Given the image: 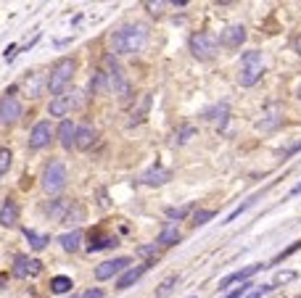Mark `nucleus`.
<instances>
[{
	"instance_id": "20",
	"label": "nucleus",
	"mask_w": 301,
	"mask_h": 298,
	"mask_svg": "<svg viewBox=\"0 0 301 298\" xmlns=\"http://www.w3.org/2000/svg\"><path fill=\"white\" fill-rule=\"evenodd\" d=\"M95 137H98L95 127H90V124H82V127H77V140H74V148H79V151H87V148H92Z\"/></svg>"
},
{
	"instance_id": "36",
	"label": "nucleus",
	"mask_w": 301,
	"mask_h": 298,
	"mask_svg": "<svg viewBox=\"0 0 301 298\" xmlns=\"http://www.w3.org/2000/svg\"><path fill=\"white\" fill-rule=\"evenodd\" d=\"M251 290H253V282H241V288L227 290V293H225V298H246Z\"/></svg>"
},
{
	"instance_id": "15",
	"label": "nucleus",
	"mask_w": 301,
	"mask_h": 298,
	"mask_svg": "<svg viewBox=\"0 0 301 298\" xmlns=\"http://www.w3.org/2000/svg\"><path fill=\"white\" fill-rule=\"evenodd\" d=\"M156 261H146V264H137V266H130V269H127L122 277H117V290H127V288H132L135 282L146 275L151 266H153Z\"/></svg>"
},
{
	"instance_id": "34",
	"label": "nucleus",
	"mask_w": 301,
	"mask_h": 298,
	"mask_svg": "<svg viewBox=\"0 0 301 298\" xmlns=\"http://www.w3.org/2000/svg\"><path fill=\"white\" fill-rule=\"evenodd\" d=\"M214 216H217L214 209H198V211L193 214V227H203V225H209Z\"/></svg>"
},
{
	"instance_id": "41",
	"label": "nucleus",
	"mask_w": 301,
	"mask_h": 298,
	"mask_svg": "<svg viewBox=\"0 0 301 298\" xmlns=\"http://www.w3.org/2000/svg\"><path fill=\"white\" fill-rule=\"evenodd\" d=\"M77 298H103V290L101 288H87V290H82Z\"/></svg>"
},
{
	"instance_id": "3",
	"label": "nucleus",
	"mask_w": 301,
	"mask_h": 298,
	"mask_svg": "<svg viewBox=\"0 0 301 298\" xmlns=\"http://www.w3.org/2000/svg\"><path fill=\"white\" fill-rule=\"evenodd\" d=\"M103 66H106V77H108V90H114V95H117V98L127 101V98L132 95V85H130V80H127L124 69L119 66L117 56H106Z\"/></svg>"
},
{
	"instance_id": "13",
	"label": "nucleus",
	"mask_w": 301,
	"mask_h": 298,
	"mask_svg": "<svg viewBox=\"0 0 301 298\" xmlns=\"http://www.w3.org/2000/svg\"><path fill=\"white\" fill-rule=\"evenodd\" d=\"M280 124H283V106L280 103H269L262 111V119L257 121V127L262 132H272V130L280 127Z\"/></svg>"
},
{
	"instance_id": "5",
	"label": "nucleus",
	"mask_w": 301,
	"mask_h": 298,
	"mask_svg": "<svg viewBox=\"0 0 301 298\" xmlns=\"http://www.w3.org/2000/svg\"><path fill=\"white\" fill-rule=\"evenodd\" d=\"M40 180H42V190L48 195H58L69 182V171H66V166H63V161H48Z\"/></svg>"
},
{
	"instance_id": "21",
	"label": "nucleus",
	"mask_w": 301,
	"mask_h": 298,
	"mask_svg": "<svg viewBox=\"0 0 301 298\" xmlns=\"http://www.w3.org/2000/svg\"><path fill=\"white\" fill-rule=\"evenodd\" d=\"M182 240V232L177 230V225H167L161 232H158V238H156V245H164V248H172V245H177Z\"/></svg>"
},
{
	"instance_id": "40",
	"label": "nucleus",
	"mask_w": 301,
	"mask_h": 298,
	"mask_svg": "<svg viewBox=\"0 0 301 298\" xmlns=\"http://www.w3.org/2000/svg\"><path fill=\"white\" fill-rule=\"evenodd\" d=\"M291 280H296V272H277L275 280H272V285L277 288V285H283V282H291Z\"/></svg>"
},
{
	"instance_id": "35",
	"label": "nucleus",
	"mask_w": 301,
	"mask_h": 298,
	"mask_svg": "<svg viewBox=\"0 0 301 298\" xmlns=\"http://www.w3.org/2000/svg\"><path fill=\"white\" fill-rule=\"evenodd\" d=\"M11 161H13V153H11L8 148H0V177H6V175H8Z\"/></svg>"
},
{
	"instance_id": "47",
	"label": "nucleus",
	"mask_w": 301,
	"mask_h": 298,
	"mask_svg": "<svg viewBox=\"0 0 301 298\" xmlns=\"http://www.w3.org/2000/svg\"><path fill=\"white\" fill-rule=\"evenodd\" d=\"M298 193H301V182H298V185L293 187V190H291V198H293V195H298Z\"/></svg>"
},
{
	"instance_id": "48",
	"label": "nucleus",
	"mask_w": 301,
	"mask_h": 298,
	"mask_svg": "<svg viewBox=\"0 0 301 298\" xmlns=\"http://www.w3.org/2000/svg\"><path fill=\"white\" fill-rule=\"evenodd\" d=\"M298 51H301V40H298Z\"/></svg>"
},
{
	"instance_id": "25",
	"label": "nucleus",
	"mask_w": 301,
	"mask_h": 298,
	"mask_svg": "<svg viewBox=\"0 0 301 298\" xmlns=\"http://www.w3.org/2000/svg\"><path fill=\"white\" fill-rule=\"evenodd\" d=\"M69 206L72 203L66 201V198H56V201H51L48 206L42 209L48 216H53V219H58V222H63V216H66V211H69Z\"/></svg>"
},
{
	"instance_id": "30",
	"label": "nucleus",
	"mask_w": 301,
	"mask_h": 298,
	"mask_svg": "<svg viewBox=\"0 0 301 298\" xmlns=\"http://www.w3.org/2000/svg\"><path fill=\"white\" fill-rule=\"evenodd\" d=\"M190 211H193V203H185V206H169L164 214H167L169 222H182Z\"/></svg>"
},
{
	"instance_id": "2",
	"label": "nucleus",
	"mask_w": 301,
	"mask_h": 298,
	"mask_svg": "<svg viewBox=\"0 0 301 298\" xmlns=\"http://www.w3.org/2000/svg\"><path fill=\"white\" fill-rule=\"evenodd\" d=\"M264 74V56L259 51H246L241 56V71H238V85L253 87Z\"/></svg>"
},
{
	"instance_id": "49",
	"label": "nucleus",
	"mask_w": 301,
	"mask_h": 298,
	"mask_svg": "<svg viewBox=\"0 0 301 298\" xmlns=\"http://www.w3.org/2000/svg\"><path fill=\"white\" fill-rule=\"evenodd\" d=\"M298 98H301V87H298Z\"/></svg>"
},
{
	"instance_id": "44",
	"label": "nucleus",
	"mask_w": 301,
	"mask_h": 298,
	"mask_svg": "<svg viewBox=\"0 0 301 298\" xmlns=\"http://www.w3.org/2000/svg\"><path fill=\"white\" fill-rule=\"evenodd\" d=\"M167 3H146V8H151V13H161L158 8H164Z\"/></svg>"
},
{
	"instance_id": "38",
	"label": "nucleus",
	"mask_w": 301,
	"mask_h": 298,
	"mask_svg": "<svg viewBox=\"0 0 301 298\" xmlns=\"http://www.w3.org/2000/svg\"><path fill=\"white\" fill-rule=\"evenodd\" d=\"M275 290V285H272V282H269V285H259V288H253L246 298H262V295H267V293H272Z\"/></svg>"
},
{
	"instance_id": "43",
	"label": "nucleus",
	"mask_w": 301,
	"mask_h": 298,
	"mask_svg": "<svg viewBox=\"0 0 301 298\" xmlns=\"http://www.w3.org/2000/svg\"><path fill=\"white\" fill-rule=\"evenodd\" d=\"M3 58H6V61H8V64H11V61H13V58H16V45H13V42H11V45H8V48H6V53H3Z\"/></svg>"
},
{
	"instance_id": "1",
	"label": "nucleus",
	"mask_w": 301,
	"mask_h": 298,
	"mask_svg": "<svg viewBox=\"0 0 301 298\" xmlns=\"http://www.w3.org/2000/svg\"><path fill=\"white\" fill-rule=\"evenodd\" d=\"M148 42V27L140 21H130L119 27L114 37H111V45H114V56H135L146 48Z\"/></svg>"
},
{
	"instance_id": "26",
	"label": "nucleus",
	"mask_w": 301,
	"mask_h": 298,
	"mask_svg": "<svg viewBox=\"0 0 301 298\" xmlns=\"http://www.w3.org/2000/svg\"><path fill=\"white\" fill-rule=\"evenodd\" d=\"M24 238L29 240V248L32 251H42L48 243H51V235H40V232L29 230V227H24Z\"/></svg>"
},
{
	"instance_id": "45",
	"label": "nucleus",
	"mask_w": 301,
	"mask_h": 298,
	"mask_svg": "<svg viewBox=\"0 0 301 298\" xmlns=\"http://www.w3.org/2000/svg\"><path fill=\"white\" fill-rule=\"evenodd\" d=\"M98 198H101V201H98V206L106 209V206H108V201H106V190H98Z\"/></svg>"
},
{
	"instance_id": "32",
	"label": "nucleus",
	"mask_w": 301,
	"mask_h": 298,
	"mask_svg": "<svg viewBox=\"0 0 301 298\" xmlns=\"http://www.w3.org/2000/svg\"><path fill=\"white\" fill-rule=\"evenodd\" d=\"M180 285V277L177 275H169L164 282H161V288H156V298H164V295H169L174 288Z\"/></svg>"
},
{
	"instance_id": "23",
	"label": "nucleus",
	"mask_w": 301,
	"mask_h": 298,
	"mask_svg": "<svg viewBox=\"0 0 301 298\" xmlns=\"http://www.w3.org/2000/svg\"><path fill=\"white\" fill-rule=\"evenodd\" d=\"M58 243H61V248L66 251V254H74V251H79V248H82V232H79V230L63 232L61 238H58Z\"/></svg>"
},
{
	"instance_id": "29",
	"label": "nucleus",
	"mask_w": 301,
	"mask_h": 298,
	"mask_svg": "<svg viewBox=\"0 0 301 298\" xmlns=\"http://www.w3.org/2000/svg\"><path fill=\"white\" fill-rule=\"evenodd\" d=\"M148 108H151V92H146V95L140 98V106H137V111H132V119H130V127H135V124H140L143 119H146L148 114Z\"/></svg>"
},
{
	"instance_id": "16",
	"label": "nucleus",
	"mask_w": 301,
	"mask_h": 298,
	"mask_svg": "<svg viewBox=\"0 0 301 298\" xmlns=\"http://www.w3.org/2000/svg\"><path fill=\"white\" fill-rule=\"evenodd\" d=\"M169 180H172V171L164 169V166H158V164H153L151 169H146V171L140 175V182L148 185V187H161V185H167Z\"/></svg>"
},
{
	"instance_id": "31",
	"label": "nucleus",
	"mask_w": 301,
	"mask_h": 298,
	"mask_svg": "<svg viewBox=\"0 0 301 298\" xmlns=\"http://www.w3.org/2000/svg\"><path fill=\"white\" fill-rule=\"evenodd\" d=\"M257 198H259V195H251L248 201H243V203H241V206H238L235 211H230V214L225 216V222H222V225H230V222H235V219H238V216H241L243 211H248V209L253 206V203H257Z\"/></svg>"
},
{
	"instance_id": "4",
	"label": "nucleus",
	"mask_w": 301,
	"mask_h": 298,
	"mask_svg": "<svg viewBox=\"0 0 301 298\" xmlns=\"http://www.w3.org/2000/svg\"><path fill=\"white\" fill-rule=\"evenodd\" d=\"M72 77H74V61L72 58H58L51 74H48V80H45V87L51 90V95H61L63 90H66V85L72 82Z\"/></svg>"
},
{
	"instance_id": "9",
	"label": "nucleus",
	"mask_w": 301,
	"mask_h": 298,
	"mask_svg": "<svg viewBox=\"0 0 301 298\" xmlns=\"http://www.w3.org/2000/svg\"><path fill=\"white\" fill-rule=\"evenodd\" d=\"M21 119V103L16 95L6 92L3 98H0V127H11Z\"/></svg>"
},
{
	"instance_id": "33",
	"label": "nucleus",
	"mask_w": 301,
	"mask_h": 298,
	"mask_svg": "<svg viewBox=\"0 0 301 298\" xmlns=\"http://www.w3.org/2000/svg\"><path fill=\"white\" fill-rule=\"evenodd\" d=\"M196 127L193 124H185V127H180V132H174V145H185L190 137H196Z\"/></svg>"
},
{
	"instance_id": "39",
	"label": "nucleus",
	"mask_w": 301,
	"mask_h": 298,
	"mask_svg": "<svg viewBox=\"0 0 301 298\" xmlns=\"http://www.w3.org/2000/svg\"><path fill=\"white\" fill-rule=\"evenodd\" d=\"M298 248H301V240H296V243H291L288 248H285V251H283V254H277V259H275L272 264H280L283 259H288L291 254H296V251H298Z\"/></svg>"
},
{
	"instance_id": "22",
	"label": "nucleus",
	"mask_w": 301,
	"mask_h": 298,
	"mask_svg": "<svg viewBox=\"0 0 301 298\" xmlns=\"http://www.w3.org/2000/svg\"><path fill=\"white\" fill-rule=\"evenodd\" d=\"M0 225L3 227H16L19 225V206L16 201H6L3 209H0Z\"/></svg>"
},
{
	"instance_id": "14",
	"label": "nucleus",
	"mask_w": 301,
	"mask_h": 298,
	"mask_svg": "<svg viewBox=\"0 0 301 298\" xmlns=\"http://www.w3.org/2000/svg\"><path fill=\"white\" fill-rule=\"evenodd\" d=\"M243 42H246V27L243 24H230L219 32V45H225V48H230V51L241 48Z\"/></svg>"
},
{
	"instance_id": "27",
	"label": "nucleus",
	"mask_w": 301,
	"mask_h": 298,
	"mask_svg": "<svg viewBox=\"0 0 301 298\" xmlns=\"http://www.w3.org/2000/svg\"><path fill=\"white\" fill-rule=\"evenodd\" d=\"M63 222H66L69 227L74 225V230H77V225L79 222H85V206H82V203H72V206H69V211H66V216H63Z\"/></svg>"
},
{
	"instance_id": "11",
	"label": "nucleus",
	"mask_w": 301,
	"mask_h": 298,
	"mask_svg": "<svg viewBox=\"0 0 301 298\" xmlns=\"http://www.w3.org/2000/svg\"><path fill=\"white\" fill-rule=\"evenodd\" d=\"M267 266H269V264H251V266H243V269H238V272H233V275H227V277H222L219 285H217V290H219V293H227L233 282H248L251 275L267 269Z\"/></svg>"
},
{
	"instance_id": "6",
	"label": "nucleus",
	"mask_w": 301,
	"mask_h": 298,
	"mask_svg": "<svg viewBox=\"0 0 301 298\" xmlns=\"http://www.w3.org/2000/svg\"><path fill=\"white\" fill-rule=\"evenodd\" d=\"M190 53H193V58L198 61H212L219 51V37L212 35V32H193L190 35Z\"/></svg>"
},
{
	"instance_id": "46",
	"label": "nucleus",
	"mask_w": 301,
	"mask_h": 298,
	"mask_svg": "<svg viewBox=\"0 0 301 298\" xmlns=\"http://www.w3.org/2000/svg\"><path fill=\"white\" fill-rule=\"evenodd\" d=\"M0 288H8V275L0 272Z\"/></svg>"
},
{
	"instance_id": "8",
	"label": "nucleus",
	"mask_w": 301,
	"mask_h": 298,
	"mask_svg": "<svg viewBox=\"0 0 301 298\" xmlns=\"http://www.w3.org/2000/svg\"><path fill=\"white\" fill-rule=\"evenodd\" d=\"M132 266V259L130 256H117V259H108L103 264L95 266V280L103 282V280H111V277H122L127 269Z\"/></svg>"
},
{
	"instance_id": "10",
	"label": "nucleus",
	"mask_w": 301,
	"mask_h": 298,
	"mask_svg": "<svg viewBox=\"0 0 301 298\" xmlns=\"http://www.w3.org/2000/svg\"><path fill=\"white\" fill-rule=\"evenodd\" d=\"M53 135H56L53 124L42 119V121H37L35 127H32V132H29V140H27V145H29L32 151H40V148H45V145H51Z\"/></svg>"
},
{
	"instance_id": "18",
	"label": "nucleus",
	"mask_w": 301,
	"mask_h": 298,
	"mask_svg": "<svg viewBox=\"0 0 301 298\" xmlns=\"http://www.w3.org/2000/svg\"><path fill=\"white\" fill-rule=\"evenodd\" d=\"M114 245H119V238L117 235H103L101 230H95V232H90V243L85 245L90 254H95V251H103V248H114Z\"/></svg>"
},
{
	"instance_id": "17",
	"label": "nucleus",
	"mask_w": 301,
	"mask_h": 298,
	"mask_svg": "<svg viewBox=\"0 0 301 298\" xmlns=\"http://www.w3.org/2000/svg\"><path fill=\"white\" fill-rule=\"evenodd\" d=\"M206 121H214L217 124V130H225V124H227V119H230V106H227V101H222V103H214V106H209L206 111L201 114Z\"/></svg>"
},
{
	"instance_id": "19",
	"label": "nucleus",
	"mask_w": 301,
	"mask_h": 298,
	"mask_svg": "<svg viewBox=\"0 0 301 298\" xmlns=\"http://www.w3.org/2000/svg\"><path fill=\"white\" fill-rule=\"evenodd\" d=\"M56 135H58L61 148H63V151H72V148H74V140H77V124H72L69 119H63V121L58 124Z\"/></svg>"
},
{
	"instance_id": "24",
	"label": "nucleus",
	"mask_w": 301,
	"mask_h": 298,
	"mask_svg": "<svg viewBox=\"0 0 301 298\" xmlns=\"http://www.w3.org/2000/svg\"><path fill=\"white\" fill-rule=\"evenodd\" d=\"M106 90H108V77H106V71H103V69L92 71L90 82H87V92H90V95H101V92H106Z\"/></svg>"
},
{
	"instance_id": "37",
	"label": "nucleus",
	"mask_w": 301,
	"mask_h": 298,
	"mask_svg": "<svg viewBox=\"0 0 301 298\" xmlns=\"http://www.w3.org/2000/svg\"><path fill=\"white\" fill-rule=\"evenodd\" d=\"M137 256H143V259H148V261H156V256H158V245H156V243H148V245H140V248H137Z\"/></svg>"
},
{
	"instance_id": "42",
	"label": "nucleus",
	"mask_w": 301,
	"mask_h": 298,
	"mask_svg": "<svg viewBox=\"0 0 301 298\" xmlns=\"http://www.w3.org/2000/svg\"><path fill=\"white\" fill-rule=\"evenodd\" d=\"M301 151V140H298V143H293V145H288V148H285L280 156H283V159H291V156H296Z\"/></svg>"
},
{
	"instance_id": "28",
	"label": "nucleus",
	"mask_w": 301,
	"mask_h": 298,
	"mask_svg": "<svg viewBox=\"0 0 301 298\" xmlns=\"http://www.w3.org/2000/svg\"><path fill=\"white\" fill-rule=\"evenodd\" d=\"M72 288H74V282H72V277H66V275H56V277L51 280V293H56V295L69 293Z\"/></svg>"
},
{
	"instance_id": "50",
	"label": "nucleus",
	"mask_w": 301,
	"mask_h": 298,
	"mask_svg": "<svg viewBox=\"0 0 301 298\" xmlns=\"http://www.w3.org/2000/svg\"><path fill=\"white\" fill-rule=\"evenodd\" d=\"M188 298H196V295H188Z\"/></svg>"
},
{
	"instance_id": "12",
	"label": "nucleus",
	"mask_w": 301,
	"mask_h": 298,
	"mask_svg": "<svg viewBox=\"0 0 301 298\" xmlns=\"http://www.w3.org/2000/svg\"><path fill=\"white\" fill-rule=\"evenodd\" d=\"M40 272H42V261L40 259H29L24 254H19V256L13 259V275L16 277L27 280V277H37Z\"/></svg>"
},
{
	"instance_id": "7",
	"label": "nucleus",
	"mask_w": 301,
	"mask_h": 298,
	"mask_svg": "<svg viewBox=\"0 0 301 298\" xmlns=\"http://www.w3.org/2000/svg\"><path fill=\"white\" fill-rule=\"evenodd\" d=\"M79 106H82V92H77V90L61 92V95H56L51 101V106H48V114H51V116H66L69 111H74V108H79Z\"/></svg>"
}]
</instances>
